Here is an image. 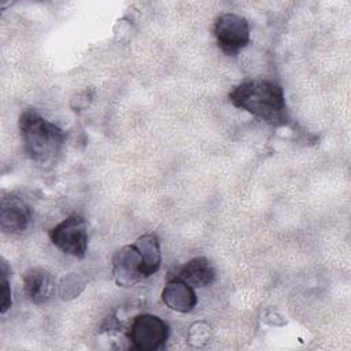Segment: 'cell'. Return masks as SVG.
Masks as SVG:
<instances>
[{"instance_id":"obj_1","label":"cell","mask_w":351,"mask_h":351,"mask_svg":"<svg viewBox=\"0 0 351 351\" xmlns=\"http://www.w3.org/2000/svg\"><path fill=\"white\" fill-rule=\"evenodd\" d=\"M229 101L271 126H284L288 111L284 89L270 80H250L240 82L229 92Z\"/></svg>"},{"instance_id":"obj_2","label":"cell","mask_w":351,"mask_h":351,"mask_svg":"<svg viewBox=\"0 0 351 351\" xmlns=\"http://www.w3.org/2000/svg\"><path fill=\"white\" fill-rule=\"evenodd\" d=\"M23 149L38 165H53L66 143L67 134L34 108H27L18 121Z\"/></svg>"},{"instance_id":"obj_3","label":"cell","mask_w":351,"mask_h":351,"mask_svg":"<svg viewBox=\"0 0 351 351\" xmlns=\"http://www.w3.org/2000/svg\"><path fill=\"white\" fill-rule=\"evenodd\" d=\"M126 337L133 350L156 351L165 347L169 339V326L158 315L140 314L133 318Z\"/></svg>"},{"instance_id":"obj_4","label":"cell","mask_w":351,"mask_h":351,"mask_svg":"<svg viewBox=\"0 0 351 351\" xmlns=\"http://www.w3.org/2000/svg\"><path fill=\"white\" fill-rule=\"evenodd\" d=\"M49 239L62 252L74 258H84L88 250V226L84 217L73 214L51 228Z\"/></svg>"},{"instance_id":"obj_5","label":"cell","mask_w":351,"mask_h":351,"mask_svg":"<svg viewBox=\"0 0 351 351\" xmlns=\"http://www.w3.org/2000/svg\"><path fill=\"white\" fill-rule=\"evenodd\" d=\"M214 36L223 53L236 56L250 43L248 21L234 12H225L214 23Z\"/></svg>"},{"instance_id":"obj_6","label":"cell","mask_w":351,"mask_h":351,"mask_svg":"<svg viewBox=\"0 0 351 351\" xmlns=\"http://www.w3.org/2000/svg\"><path fill=\"white\" fill-rule=\"evenodd\" d=\"M111 263L112 277L118 287H133L152 276L134 243L117 250Z\"/></svg>"},{"instance_id":"obj_7","label":"cell","mask_w":351,"mask_h":351,"mask_svg":"<svg viewBox=\"0 0 351 351\" xmlns=\"http://www.w3.org/2000/svg\"><path fill=\"white\" fill-rule=\"evenodd\" d=\"M33 221L32 206L15 193L3 195L0 202V228L3 233L21 234Z\"/></svg>"},{"instance_id":"obj_8","label":"cell","mask_w":351,"mask_h":351,"mask_svg":"<svg viewBox=\"0 0 351 351\" xmlns=\"http://www.w3.org/2000/svg\"><path fill=\"white\" fill-rule=\"evenodd\" d=\"M23 291L32 303L43 304L55 296L56 281L45 269L32 267L23 276Z\"/></svg>"},{"instance_id":"obj_9","label":"cell","mask_w":351,"mask_h":351,"mask_svg":"<svg viewBox=\"0 0 351 351\" xmlns=\"http://www.w3.org/2000/svg\"><path fill=\"white\" fill-rule=\"evenodd\" d=\"M193 288L208 287L215 281V269L206 256H196L182 265L174 274Z\"/></svg>"},{"instance_id":"obj_10","label":"cell","mask_w":351,"mask_h":351,"mask_svg":"<svg viewBox=\"0 0 351 351\" xmlns=\"http://www.w3.org/2000/svg\"><path fill=\"white\" fill-rule=\"evenodd\" d=\"M163 303L174 311L189 313L197 303L193 287L178 278H171L162 291Z\"/></svg>"},{"instance_id":"obj_11","label":"cell","mask_w":351,"mask_h":351,"mask_svg":"<svg viewBox=\"0 0 351 351\" xmlns=\"http://www.w3.org/2000/svg\"><path fill=\"white\" fill-rule=\"evenodd\" d=\"M136 247L141 252L147 267L149 269L151 274H155L162 263V255H160V243L156 234L154 233H145L140 236L134 241Z\"/></svg>"},{"instance_id":"obj_12","label":"cell","mask_w":351,"mask_h":351,"mask_svg":"<svg viewBox=\"0 0 351 351\" xmlns=\"http://www.w3.org/2000/svg\"><path fill=\"white\" fill-rule=\"evenodd\" d=\"M1 314H5L7 310L11 307V288H10V282H8V273H10V269H8V265L4 259H1Z\"/></svg>"}]
</instances>
